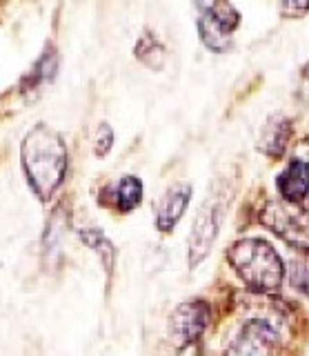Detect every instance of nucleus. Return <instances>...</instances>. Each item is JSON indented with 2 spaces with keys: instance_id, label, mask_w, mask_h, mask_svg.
I'll use <instances>...</instances> for the list:
<instances>
[{
  "instance_id": "1",
  "label": "nucleus",
  "mask_w": 309,
  "mask_h": 356,
  "mask_svg": "<svg viewBox=\"0 0 309 356\" xmlns=\"http://www.w3.org/2000/svg\"><path fill=\"white\" fill-rule=\"evenodd\" d=\"M25 176L40 200H49L67 174V147L58 131L49 125H36L20 147Z\"/></svg>"
},
{
  "instance_id": "2",
  "label": "nucleus",
  "mask_w": 309,
  "mask_h": 356,
  "mask_svg": "<svg viewBox=\"0 0 309 356\" xmlns=\"http://www.w3.org/2000/svg\"><path fill=\"white\" fill-rule=\"evenodd\" d=\"M231 267L251 292L272 294L283 285L285 265L269 243L260 238H242L227 252Z\"/></svg>"
},
{
  "instance_id": "3",
  "label": "nucleus",
  "mask_w": 309,
  "mask_h": 356,
  "mask_svg": "<svg viewBox=\"0 0 309 356\" xmlns=\"http://www.w3.org/2000/svg\"><path fill=\"white\" fill-rule=\"evenodd\" d=\"M260 220L276 236L296 250H309V209L294 200H269L265 205Z\"/></svg>"
},
{
  "instance_id": "4",
  "label": "nucleus",
  "mask_w": 309,
  "mask_h": 356,
  "mask_svg": "<svg viewBox=\"0 0 309 356\" xmlns=\"http://www.w3.org/2000/svg\"><path fill=\"white\" fill-rule=\"evenodd\" d=\"M238 25L240 14L229 0H198V33L212 51H225Z\"/></svg>"
},
{
  "instance_id": "5",
  "label": "nucleus",
  "mask_w": 309,
  "mask_h": 356,
  "mask_svg": "<svg viewBox=\"0 0 309 356\" xmlns=\"http://www.w3.org/2000/svg\"><path fill=\"white\" fill-rule=\"evenodd\" d=\"M225 209L227 203L223 196H216L212 194L209 196L198 216L194 218V225H192V236H190V267L201 265L207 254L212 252L214 243L218 238V232L220 225H223V218H225Z\"/></svg>"
},
{
  "instance_id": "6",
  "label": "nucleus",
  "mask_w": 309,
  "mask_h": 356,
  "mask_svg": "<svg viewBox=\"0 0 309 356\" xmlns=\"http://www.w3.org/2000/svg\"><path fill=\"white\" fill-rule=\"evenodd\" d=\"M209 318H212V312L209 305L201 298H192L185 300L183 305L176 307L169 321V332L172 339L178 348H187V345H194L196 341H201L205 334Z\"/></svg>"
},
{
  "instance_id": "7",
  "label": "nucleus",
  "mask_w": 309,
  "mask_h": 356,
  "mask_svg": "<svg viewBox=\"0 0 309 356\" xmlns=\"http://www.w3.org/2000/svg\"><path fill=\"white\" fill-rule=\"evenodd\" d=\"M281 348V337L278 332L269 325L267 321L262 318H253L247 321L236 334V339L229 345V354H272Z\"/></svg>"
},
{
  "instance_id": "8",
  "label": "nucleus",
  "mask_w": 309,
  "mask_h": 356,
  "mask_svg": "<svg viewBox=\"0 0 309 356\" xmlns=\"http://www.w3.org/2000/svg\"><path fill=\"white\" fill-rule=\"evenodd\" d=\"M190 200H192L190 185L181 183V185H174L172 189H167L162 200L158 203V209H156V227L162 234H169L176 225H178V220L183 218Z\"/></svg>"
},
{
  "instance_id": "9",
  "label": "nucleus",
  "mask_w": 309,
  "mask_h": 356,
  "mask_svg": "<svg viewBox=\"0 0 309 356\" xmlns=\"http://www.w3.org/2000/svg\"><path fill=\"white\" fill-rule=\"evenodd\" d=\"M276 187L281 198L303 203L309 196V161L294 159L276 178Z\"/></svg>"
},
{
  "instance_id": "10",
  "label": "nucleus",
  "mask_w": 309,
  "mask_h": 356,
  "mask_svg": "<svg viewBox=\"0 0 309 356\" xmlns=\"http://www.w3.org/2000/svg\"><path fill=\"white\" fill-rule=\"evenodd\" d=\"M292 136V122L287 118H272L269 125L262 129L260 140H258V149L269 156V159H281L283 152L287 149V143Z\"/></svg>"
},
{
  "instance_id": "11",
  "label": "nucleus",
  "mask_w": 309,
  "mask_h": 356,
  "mask_svg": "<svg viewBox=\"0 0 309 356\" xmlns=\"http://www.w3.org/2000/svg\"><path fill=\"white\" fill-rule=\"evenodd\" d=\"M142 200V183L140 178L136 176H123L118 181L116 189H114V203H116V209L127 214V211L136 209Z\"/></svg>"
},
{
  "instance_id": "12",
  "label": "nucleus",
  "mask_w": 309,
  "mask_h": 356,
  "mask_svg": "<svg viewBox=\"0 0 309 356\" xmlns=\"http://www.w3.org/2000/svg\"><path fill=\"white\" fill-rule=\"evenodd\" d=\"M81 238L85 245H90V248L101 256L107 276H112L114 263H116V250H114L112 241H109L101 229H81Z\"/></svg>"
},
{
  "instance_id": "13",
  "label": "nucleus",
  "mask_w": 309,
  "mask_h": 356,
  "mask_svg": "<svg viewBox=\"0 0 309 356\" xmlns=\"http://www.w3.org/2000/svg\"><path fill=\"white\" fill-rule=\"evenodd\" d=\"M56 76V49H47L45 54L40 56V60L34 65L25 81H23V92H31V89L40 87L42 83H49L51 78Z\"/></svg>"
},
{
  "instance_id": "14",
  "label": "nucleus",
  "mask_w": 309,
  "mask_h": 356,
  "mask_svg": "<svg viewBox=\"0 0 309 356\" xmlns=\"http://www.w3.org/2000/svg\"><path fill=\"white\" fill-rule=\"evenodd\" d=\"M136 58L151 67V70H160L165 63V47L156 40V36L145 33L136 44Z\"/></svg>"
},
{
  "instance_id": "15",
  "label": "nucleus",
  "mask_w": 309,
  "mask_h": 356,
  "mask_svg": "<svg viewBox=\"0 0 309 356\" xmlns=\"http://www.w3.org/2000/svg\"><path fill=\"white\" fill-rule=\"evenodd\" d=\"M290 281L301 294L309 296V250H298L290 265Z\"/></svg>"
},
{
  "instance_id": "16",
  "label": "nucleus",
  "mask_w": 309,
  "mask_h": 356,
  "mask_svg": "<svg viewBox=\"0 0 309 356\" xmlns=\"http://www.w3.org/2000/svg\"><path fill=\"white\" fill-rule=\"evenodd\" d=\"M112 145H114V131H112V127L107 125V122H103L101 127H98V131H96V143H94V152H96V156H107L109 154V149H112Z\"/></svg>"
},
{
  "instance_id": "17",
  "label": "nucleus",
  "mask_w": 309,
  "mask_h": 356,
  "mask_svg": "<svg viewBox=\"0 0 309 356\" xmlns=\"http://www.w3.org/2000/svg\"><path fill=\"white\" fill-rule=\"evenodd\" d=\"M283 14L290 18H303L309 11V0H281Z\"/></svg>"
}]
</instances>
